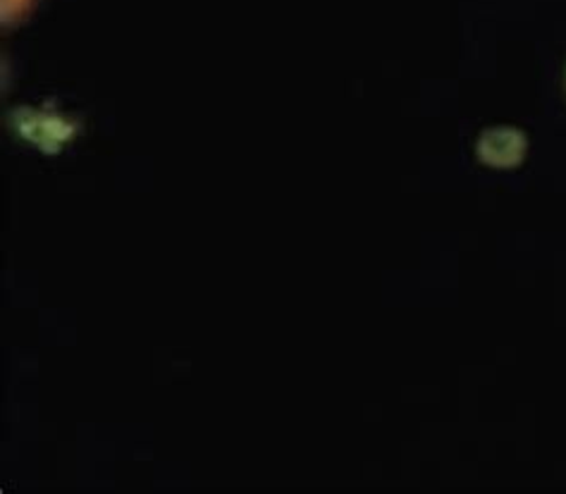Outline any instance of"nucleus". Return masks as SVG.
Masks as SVG:
<instances>
[{"instance_id": "1", "label": "nucleus", "mask_w": 566, "mask_h": 494, "mask_svg": "<svg viewBox=\"0 0 566 494\" xmlns=\"http://www.w3.org/2000/svg\"><path fill=\"white\" fill-rule=\"evenodd\" d=\"M524 137L516 129H493L485 132L483 139L479 144V156L488 165H514L524 156Z\"/></svg>"}]
</instances>
